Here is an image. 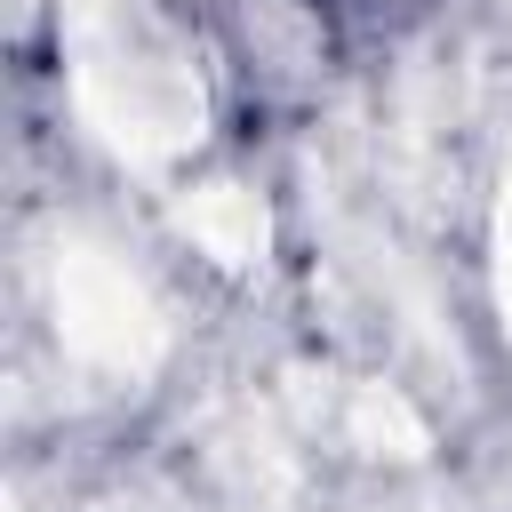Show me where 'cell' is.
Wrapping results in <instances>:
<instances>
[]
</instances>
